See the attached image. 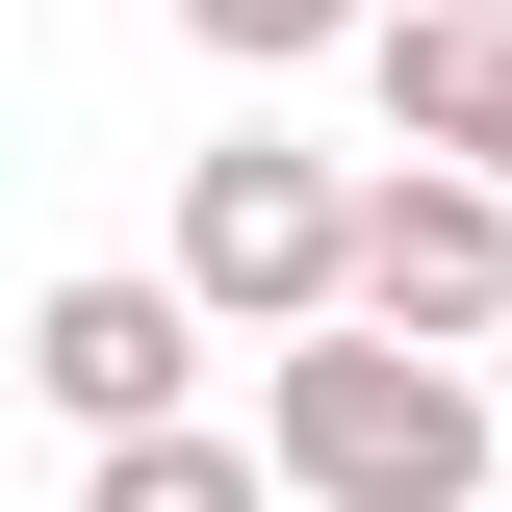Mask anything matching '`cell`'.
Wrapping results in <instances>:
<instances>
[{"mask_svg":"<svg viewBox=\"0 0 512 512\" xmlns=\"http://www.w3.org/2000/svg\"><path fill=\"white\" fill-rule=\"evenodd\" d=\"M384 0H180V52H231V77H308V52H359Z\"/></svg>","mask_w":512,"mask_h":512,"instance_id":"cell-7","label":"cell"},{"mask_svg":"<svg viewBox=\"0 0 512 512\" xmlns=\"http://www.w3.org/2000/svg\"><path fill=\"white\" fill-rule=\"evenodd\" d=\"M359 103H384V154H487L512 26H487V0H384V26H359Z\"/></svg>","mask_w":512,"mask_h":512,"instance_id":"cell-5","label":"cell"},{"mask_svg":"<svg viewBox=\"0 0 512 512\" xmlns=\"http://www.w3.org/2000/svg\"><path fill=\"white\" fill-rule=\"evenodd\" d=\"M359 308L436 333V359L512 333V180H487V154H384V180H359Z\"/></svg>","mask_w":512,"mask_h":512,"instance_id":"cell-4","label":"cell"},{"mask_svg":"<svg viewBox=\"0 0 512 512\" xmlns=\"http://www.w3.org/2000/svg\"><path fill=\"white\" fill-rule=\"evenodd\" d=\"M205 333H231V308H205L180 256H154V282H128V256H77L52 308H26V410H52L77 461H103V436H180V410H205Z\"/></svg>","mask_w":512,"mask_h":512,"instance_id":"cell-3","label":"cell"},{"mask_svg":"<svg viewBox=\"0 0 512 512\" xmlns=\"http://www.w3.org/2000/svg\"><path fill=\"white\" fill-rule=\"evenodd\" d=\"M359 180H384V154H308V128H205V154H180V282L256 333V359L359 308Z\"/></svg>","mask_w":512,"mask_h":512,"instance_id":"cell-2","label":"cell"},{"mask_svg":"<svg viewBox=\"0 0 512 512\" xmlns=\"http://www.w3.org/2000/svg\"><path fill=\"white\" fill-rule=\"evenodd\" d=\"M77 512H308V487H282V436H205L180 410V436H103L77 461Z\"/></svg>","mask_w":512,"mask_h":512,"instance_id":"cell-6","label":"cell"},{"mask_svg":"<svg viewBox=\"0 0 512 512\" xmlns=\"http://www.w3.org/2000/svg\"><path fill=\"white\" fill-rule=\"evenodd\" d=\"M256 436H282L308 512H487V384H461L436 333H384V308L282 333V359H256Z\"/></svg>","mask_w":512,"mask_h":512,"instance_id":"cell-1","label":"cell"},{"mask_svg":"<svg viewBox=\"0 0 512 512\" xmlns=\"http://www.w3.org/2000/svg\"><path fill=\"white\" fill-rule=\"evenodd\" d=\"M487 26H512V0H487Z\"/></svg>","mask_w":512,"mask_h":512,"instance_id":"cell-9","label":"cell"},{"mask_svg":"<svg viewBox=\"0 0 512 512\" xmlns=\"http://www.w3.org/2000/svg\"><path fill=\"white\" fill-rule=\"evenodd\" d=\"M487 180H512V103H487Z\"/></svg>","mask_w":512,"mask_h":512,"instance_id":"cell-8","label":"cell"}]
</instances>
